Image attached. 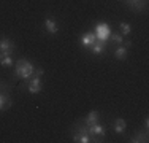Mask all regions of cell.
I'll list each match as a JSON object with an SVG mask.
<instances>
[{
    "label": "cell",
    "instance_id": "1",
    "mask_svg": "<svg viewBox=\"0 0 149 143\" xmlns=\"http://www.w3.org/2000/svg\"><path fill=\"white\" fill-rule=\"evenodd\" d=\"M15 67H16V76H19V78H22V80H29V78L33 75V65H32V62L30 60H27V59H17L16 62H15Z\"/></svg>",
    "mask_w": 149,
    "mask_h": 143
},
{
    "label": "cell",
    "instance_id": "2",
    "mask_svg": "<svg viewBox=\"0 0 149 143\" xmlns=\"http://www.w3.org/2000/svg\"><path fill=\"white\" fill-rule=\"evenodd\" d=\"M95 38L100 41H108L109 35H111V29L106 22H98L97 26H95Z\"/></svg>",
    "mask_w": 149,
    "mask_h": 143
},
{
    "label": "cell",
    "instance_id": "10",
    "mask_svg": "<svg viewBox=\"0 0 149 143\" xmlns=\"http://www.w3.org/2000/svg\"><path fill=\"white\" fill-rule=\"evenodd\" d=\"M98 119H100V111L92 110V111H89V114H87V116L83 119V123L86 124V126H92V124L98 123Z\"/></svg>",
    "mask_w": 149,
    "mask_h": 143
},
{
    "label": "cell",
    "instance_id": "13",
    "mask_svg": "<svg viewBox=\"0 0 149 143\" xmlns=\"http://www.w3.org/2000/svg\"><path fill=\"white\" fill-rule=\"evenodd\" d=\"M127 56H129V49L125 48V46H122V45H118V48L114 49V57L118 60H124V59H127Z\"/></svg>",
    "mask_w": 149,
    "mask_h": 143
},
{
    "label": "cell",
    "instance_id": "22",
    "mask_svg": "<svg viewBox=\"0 0 149 143\" xmlns=\"http://www.w3.org/2000/svg\"><path fill=\"white\" fill-rule=\"evenodd\" d=\"M132 2H138V0H132Z\"/></svg>",
    "mask_w": 149,
    "mask_h": 143
},
{
    "label": "cell",
    "instance_id": "19",
    "mask_svg": "<svg viewBox=\"0 0 149 143\" xmlns=\"http://www.w3.org/2000/svg\"><path fill=\"white\" fill-rule=\"evenodd\" d=\"M122 46H125L127 49H130V48H132V41H130V40H124Z\"/></svg>",
    "mask_w": 149,
    "mask_h": 143
},
{
    "label": "cell",
    "instance_id": "7",
    "mask_svg": "<svg viewBox=\"0 0 149 143\" xmlns=\"http://www.w3.org/2000/svg\"><path fill=\"white\" fill-rule=\"evenodd\" d=\"M91 48V53L94 56H102L105 54V49H106V41H100V40H95L92 45L89 46Z\"/></svg>",
    "mask_w": 149,
    "mask_h": 143
},
{
    "label": "cell",
    "instance_id": "16",
    "mask_svg": "<svg viewBox=\"0 0 149 143\" xmlns=\"http://www.w3.org/2000/svg\"><path fill=\"white\" fill-rule=\"evenodd\" d=\"M119 29H120V35H125V37H129L130 32H132V26L129 22H125V21L119 22Z\"/></svg>",
    "mask_w": 149,
    "mask_h": 143
},
{
    "label": "cell",
    "instance_id": "12",
    "mask_svg": "<svg viewBox=\"0 0 149 143\" xmlns=\"http://www.w3.org/2000/svg\"><path fill=\"white\" fill-rule=\"evenodd\" d=\"M124 3H125L127 6H129L130 10H133V11L136 13H141L144 10V3L141 2V0H138V2H132V0H124Z\"/></svg>",
    "mask_w": 149,
    "mask_h": 143
},
{
    "label": "cell",
    "instance_id": "8",
    "mask_svg": "<svg viewBox=\"0 0 149 143\" xmlns=\"http://www.w3.org/2000/svg\"><path fill=\"white\" fill-rule=\"evenodd\" d=\"M95 40H97V38H95V34H94V32H86V34L81 35L79 43L84 46V48H89V46H91Z\"/></svg>",
    "mask_w": 149,
    "mask_h": 143
},
{
    "label": "cell",
    "instance_id": "15",
    "mask_svg": "<svg viewBox=\"0 0 149 143\" xmlns=\"http://www.w3.org/2000/svg\"><path fill=\"white\" fill-rule=\"evenodd\" d=\"M130 142H132V143H146L148 142V135L146 134H141V132H136L135 135L130 137Z\"/></svg>",
    "mask_w": 149,
    "mask_h": 143
},
{
    "label": "cell",
    "instance_id": "21",
    "mask_svg": "<svg viewBox=\"0 0 149 143\" xmlns=\"http://www.w3.org/2000/svg\"><path fill=\"white\" fill-rule=\"evenodd\" d=\"M144 127H149V119H148V118L144 119Z\"/></svg>",
    "mask_w": 149,
    "mask_h": 143
},
{
    "label": "cell",
    "instance_id": "18",
    "mask_svg": "<svg viewBox=\"0 0 149 143\" xmlns=\"http://www.w3.org/2000/svg\"><path fill=\"white\" fill-rule=\"evenodd\" d=\"M109 37H111V40L114 41L116 45H122L124 43V35H120V34H111Z\"/></svg>",
    "mask_w": 149,
    "mask_h": 143
},
{
    "label": "cell",
    "instance_id": "6",
    "mask_svg": "<svg viewBox=\"0 0 149 143\" xmlns=\"http://www.w3.org/2000/svg\"><path fill=\"white\" fill-rule=\"evenodd\" d=\"M16 48L15 41L10 40V38L3 37L0 40V56H6V54H11V51Z\"/></svg>",
    "mask_w": 149,
    "mask_h": 143
},
{
    "label": "cell",
    "instance_id": "3",
    "mask_svg": "<svg viewBox=\"0 0 149 143\" xmlns=\"http://www.w3.org/2000/svg\"><path fill=\"white\" fill-rule=\"evenodd\" d=\"M87 134L91 135V138L94 142H100V140H97V137H105L106 129H105L103 124L95 123V124H92V126H87Z\"/></svg>",
    "mask_w": 149,
    "mask_h": 143
},
{
    "label": "cell",
    "instance_id": "11",
    "mask_svg": "<svg viewBox=\"0 0 149 143\" xmlns=\"http://www.w3.org/2000/svg\"><path fill=\"white\" fill-rule=\"evenodd\" d=\"M113 129H114L116 134H124L127 129V121L122 119V118H118V119L113 123Z\"/></svg>",
    "mask_w": 149,
    "mask_h": 143
},
{
    "label": "cell",
    "instance_id": "5",
    "mask_svg": "<svg viewBox=\"0 0 149 143\" xmlns=\"http://www.w3.org/2000/svg\"><path fill=\"white\" fill-rule=\"evenodd\" d=\"M41 88H43V84H41V76H37V75L27 83V92H29V94H40Z\"/></svg>",
    "mask_w": 149,
    "mask_h": 143
},
{
    "label": "cell",
    "instance_id": "14",
    "mask_svg": "<svg viewBox=\"0 0 149 143\" xmlns=\"http://www.w3.org/2000/svg\"><path fill=\"white\" fill-rule=\"evenodd\" d=\"M73 142H78V143H91L94 142L91 138V135L87 134H78V132H74L73 134Z\"/></svg>",
    "mask_w": 149,
    "mask_h": 143
},
{
    "label": "cell",
    "instance_id": "20",
    "mask_svg": "<svg viewBox=\"0 0 149 143\" xmlns=\"http://www.w3.org/2000/svg\"><path fill=\"white\" fill-rule=\"evenodd\" d=\"M33 73H35V75H37V76H41V75H43V73H45V70H43V69H41V67H40V69H37V70H33Z\"/></svg>",
    "mask_w": 149,
    "mask_h": 143
},
{
    "label": "cell",
    "instance_id": "17",
    "mask_svg": "<svg viewBox=\"0 0 149 143\" xmlns=\"http://www.w3.org/2000/svg\"><path fill=\"white\" fill-rule=\"evenodd\" d=\"M13 57L11 54H6V56H0V65L2 67H11L13 65Z\"/></svg>",
    "mask_w": 149,
    "mask_h": 143
},
{
    "label": "cell",
    "instance_id": "4",
    "mask_svg": "<svg viewBox=\"0 0 149 143\" xmlns=\"http://www.w3.org/2000/svg\"><path fill=\"white\" fill-rule=\"evenodd\" d=\"M6 86H8V84L0 83V111H6V110H10V108H11V105H13V102H11V99H10L8 92H2V89L6 88Z\"/></svg>",
    "mask_w": 149,
    "mask_h": 143
},
{
    "label": "cell",
    "instance_id": "9",
    "mask_svg": "<svg viewBox=\"0 0 149 143\" xmlns=\"http://www.w3.org/2000/svg\"><path fill=\"white\" fill-rule=\"evenodd\" d=\"M45 29H46V32L51 34V35H54V34L59 32V26H57V22H56L52 18H46L45 19Z\"/></svg>",
    "mask_w": 149,
    "mask_h": 143
}]
</instances>
